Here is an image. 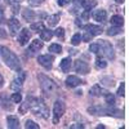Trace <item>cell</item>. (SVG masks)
<instances>
[{
  "label": "cell",
  "instance_id": "cell-6",
  "mask_svg": "<svg viewBox=\"0 0 129 129\" xmlns=\"http://www.w3.org/2000/svg\"><path fill=\"white\" fill-rule=\"evenodd\" d=\"M25 78H26V74L23 71H21L18 76L16 79H13L12 84H10V88H12L13 90H16V92L21 90V88H22V85H23V81H25Z\"/></svg>",
  "mask_w": 129,
  "mask_h": 129
},
{
  "label": "cell",
  "instance_id": "cell-13",
  "mask_svg": "<svg viewBox=\"0 0 129 129\" xmlns=\"http://www.w3.org/2000/svg\"><path fill=\"white\" fill-rule=\"evenodd\" d=\"M107 93L106 89H103L101 85H94V87H92V89L89 90V94L93 95V97H101V95H105Z\"/></svg>",
  "mask_w": 129,
  "mask_h": 129
},
{
  "label": "cell",
  "instance_id": "cell-32",
  "mask_svg": "<svg viewBox=\"0 0 129 129\" xmlns=\"http://www.w3.org/2000/svg\"><path fill=\"white\" fill-rule=\"evenodd\" d=\"M10 100H12L14 103H19L21 101H22V95H21L18 92H17V93H13L12 97H10Z\"/></svg>",
  "mask_w": 129,
  "mask_h": 129
},
{
  "label": "cell",
  "instance_id": "cell-43",
  "mask_svg": "<svg viewBox=\"0 0 129 129\" xmlns=\"http://www.w3.org/2000/svg\"><path fill=\"white\" fill-rule=\"evenodd\" d=\"M97 129H105V125H98V126H97Z\"/></svg>",
  "mask_w": 129,
  "mask_h": 129
},
{
  "label": "cell",
  "instance_id": "cell-26",
  "mask_svg": "<svg viewBox=\"0 0 129 129\" xmlns=\"http://www.w3.org/2000/svg\"><path fill=\"white\" fill-rule=\"evenodd\" d=\"M80 41H81V35L80 34H75L72 36V39H71V44L72 45H79Z\"/></svg>",
  "mask_w": 129,
  "mask_h": 129
},
{
  "label": "cell",
  "instance_id": "cell-17",
  "mask_svg": "<svg viewBox=\"0 0 129 129\" xmlns=\"http://www.w3.org/2000/svg\"><path fill=\"white\" fill-rule=\"evenodd\" d=\"M59 66H61V70H62L63 72H69L70 69H71V58H70V57L63 58V59L61 61Z\"/></svg>",
  "mask_w": 129,
  "mask_h": 129
},
{
  "label": "cell",
  "instance_id": "cell-28",
  "mask_svg": "<svg viewBox=\"0 0 129 129\" xmlns=\"http://www.w3.org/2000/svg\"><path fill=\"white\" fill-rule=\"evenodd\" d=\"M43 28H44V25H43L41 22H36V23H32V25H31V30H32V31L39 32V31H41Z\"/></svg>",
  "mask_w": 129,
  "mask_h": 129
},
{
  "label": "cell",
  "instance_id": "cell-38",
  "mask_svg": "<svg viewBox=\"0 0 129 129\" xmlns=\"http://www.w3.org/2000/svg\"><path fill=\"white\" fill-rule=\"evenodd\" d=\"M67 3H70V0H58V5H61V7L66 5Z\"/></svg>",
  "mask_w": 129,
  "mask_h": 129
},
{
  "label": "cell",
  "instance_id": "cell-25",
  "mask_svg": "<svg viewBox=\"0 0 129 129\" xmlns=\"http://www.w3.org/2000/svg\"><path fill=\"white\" fill-rule=\"evenodd\" d=\"M95 64H97V67H98V69H105V67L107 66V62H106L105 59H102L101 57H97Z\"/></svg>",
  "mask_w": 129,
  "mask_h": 129
},
{
  "label": "cell",
  "instance_id": "cell-3",
  "mask_svg": "<svg viewBox=\"0 0 129 129\" xmlns=\"http://www.w3.org/2000/svg\"><path fill=\"white\" fill-rule=\"evenodd\" d=\"M88 111L93 115H109V116H116V117H123V112L114 107H101V106H94V107H89Z\"/></svg>",
  "mask_w": 129,
  "mask_h": 129
},
{
  "label": "cell",
  "instance_id": "cell-44",
  "mask_svg": "<svg viewBox=\"0 0 129 129\" xmlns=\"http://www.w3.org/2000/svg\"><path fill=\"white\" fill-rule=\"evenodd\" d=\"M116 3H119V4H121V3H124V0H115Z\"/></svg>",
  "mask_w": 129,
  "mask_h": 129
},
{
  "label": "cell",
  "instance_id": "cell-16",
  "mask_svg": "<svg viewBox=\"0 0 129 129\" xmlns=\"http://www.w3.org/2000/svg\"><path fill=\"white\" fill-rule=\"evenodd\" d=\"M41 48H43V41L36 39L34 41H31V44L28 47V50H30V53H35V52H39Z\"/></svg>",
  "mask_w": 129,
  "mask_h": 129
},
{
  "label": "cell",
  "instance_id": "cell-23",
  "mask_svg": "<svg viewBox=\"0 0 129 129\" xmlns=\"http://www.w3.org/2000/svg\"><path fill=\"white\" fill-rule=\"evenodd\" d=\"M123 30L121 27H117V26H114V27H110L107 30V35L109 36H114V35H117V34H121Z\"/></svg>",
  "mask_w": 129,
  "mask_h": 129
},
{
  "label": "cell",
  "instance_id": "cell-19",
  "mask_svg": "<svg viewBox=\"0 0 129 129\" xmlns=\"http://www.w3.org/2000/svg\"><path fill=\"white\" fill-rule=\"evenodd\" d=\"M59 18H61L59 14H52V16H49V17L47 18L48 26H49V27H50V26H56V25L59 22Z\"/></svg>",
  "mask_w": 129,
  "mask_h": 129
},
{
  "label": "cell",
  "instance_id": "cell-14",
  "mask_svg": "<svg viewBox=\"0 0 129 129\" xmlns=\"http://www.w3.org/2000/svg\"><path fill=\"white\" fill-rule=\"evenodd\" d=\"M7 124H8V128L10 129H16L19 126V120H18V117L14 116V115H9L7 117Z\"/></svg>",
  "mask_w": 129,
  "mask_h": 129
},
{
  "label": "cell",
  "instance_id": "cell-42",
  "mask_svg": "<svg viewBox=\"0 0 129 129\" xmlns=\"http://www.w3.org/2000/svg\"><path fill=\"white\" fill-rule=\"evenodd\" d=\"M3 85H4V78L2 76V75H0V88H2Z\"/></svg>",
  "mask_w": 129,
  "mask_h": 129
},
{
  "label": "cell",
  "instance_id": "cell-12",
  "mask_svg": "<svg viewBox=\"0 0 129 129\" xmlns=\"http://www.w3.org/2000/svg\"><path fill=\"white\" fill-rule=\"evenodd\" d=\"M93 18L94 21H97V22H106V18H107V13L105 9H98L95 10V12L93 13Z\"/></svg>",
  "mask_w": 129,
  "mask_h": 129
},
{
  "label": "cell",
  "instance_id": "cell-2",
  "mask_svg": "<svg viewBox=\"0 0 129 129\" xmlns=\"http://www.w3.org/2000/svg\"><path fill=\"white\" fill-rule=\"evenodd\" d=\"M2 57L5 62V64L13 71H17L19 72L21 71V63H19V59L18 57L14 54L12 50H9L8 48H2Z\"/></svg>",
  "mask_w": 129,
  "mask_h": 129
},
{
  "label": "cell",
  "instance_id": "cell-30",
  "mask_svg": "<svg viewBox=\"0 0 129 129\" xmlns=\"http://www.w3.org/2000/svg\"><path fill=\"white\" fill-rule=\"evenodd\" d=\"M53 35H56L58 39H64V30L62 28V27H59V28H57L54 32H53Z\"/></svg>",
  "mask_w": 129,
  "mask_h": 129
},
{
  "label": "cell",
  "instance_id": "cell-4",
  "mask_svg": "<svg viewBox=\"0 0 129 129\" xmlns=\"http://www.w3.org/2000/svg\"><path fill=\"white\" fill-rule=\"evenodd\" d=\"M64 110H66V106H64L63 101H56L54 106H53V123L58 124L59 119L63 116Z\"/></svg>",
  "mask_w": 129,
  "mask_h": 129
},
{
  "label": "cell",
  "instance_id": "cell-37",
  "mask_svg": "<svg viewBox=\"0 0 129 129\" xmlns=\"http://www.w3.org/2000/svg\"><path fill=\"white\" fill-rule=\"evenodd\" d=\"M89 12H90V10H84V13L81 14V18L83 19H88L89 18Z\"/></svg>",
  "mask_w": 129,
  "mask_h": 129
},
{
  "label": "cell",
  "instance_id": "cell-7",
  "mask_svg": "<svg viewBox=\"0 0 129 129\" xmlns=\"http://www.w3.org/2000/svg\"><path fill=\"white\" fill-rule=\"evenodd\" d=\"M53 61H54V57L49 56V54H44V56H39V57H38V62H39L44 69H47V70H50V69H52Z\"/></svg>",
  "mask_w": 129,
  "mask_h": 129
},
{
  "label": "cell",
  "instance_id": "cell-8",
  "mask_svg": "<svg viewBox=\"0 0 129 129\" xmlns=\"http://www.w3.org/2000/svg\"><path fill=\"white\" fill-rule=\"evenodd\" d=\"M19 21L14 17H12L10 19H8V28H9V34L12 35V36H16L17 35V32L19 30Z\"/></svg>",
  "mask_w": 129,
  "mask_h": 129
},
{
  "label": "cell",
  "instance_id": "cell-31",
  "mask_svg": "<svg viewBox=\"0 0 129 129\" xmlns=\"http://www.w3.org/2000/svg\"><path fill=\"white\" fill-rule=\"evenodd\" d=\"M89 50H90L92 53H95V54H100V53H101V48H100V45H98V43H97V44H90Z\"/></svg>",
  "mask_w": 129,
  "mask_h": 129
},
{
  "label": "cell",
  "instance_id": "cell-10",
  "mask_svg": "<svg viewBox=\"0 0 129 129\" xmlns=\"http://www.w3.org/2000/svg\"><path fill=\"white\" fill-rule=\"evenodd\" d=\"M30 36H31V34H30L28 28L21 30L19 34H18V43H19L21 45H26L27 43H28V40H30Z\"/></svg>",
  "mask_w": 129,
  "mask_h": 129
},
{
  "label": "cell",
  "instance_id": "cell-29",
  "mask_svg": "<svg viewBox=\"0 0 129 129\" xmlns=\"http://www.w3.org/2000/svg\"><path fill=\"white\" fill-rule=\"evenodd\" d=\"M49 52H53V53H61L62 52V47L59 44H52L49 47Z\"/></svg>",
  "mask_w": 129,
  "mask_h": 129
},
{
  "label": "cell",
  "instance_id": "cell-20",
  "mask_svg": "<svg viewBox=\"0 0 129 129\" xmlns=\"http://www.w3.org/2000/svg\"><path fill=\"white\" fill-rule=\"evenodd\" d=\"M22 14H23V18L26 19V21H34L35 19V17H36V14L32 12L31 9H23L22 10Z\"/></svg>",
  "mask_w": 129,
  "mask_h": 129
},
{
  "label": "cell",
  "instance_id": "cell-18",
  "mask_svg": "<svg viewBox=\"0 0 129 129\" xmlns=\"http://www.w3.org/2000/svg\"><path fill=\"white\" fill-rule=\"evenodd\" d=\"M40 38H41V40H44V41H49L53 38V31H50L49 28H43L40 31Z\"/></svg>",
  "mask_w": 129,
  "mask_h": 129
},
{
  "label": "cell",
  "instance_id": "cell-9",
  "mask_svg": "<svg viewBox=\"0 0 129 129\" xmlns=\"http://www.w3.org/2000/svg\"><path fill=\"white\" fill-rule=\"evenodd\" d=\"M75 71L76 72H80V74H88L89 72V64L87 62H84L81 59H78L75 62Z\"/></svg>",
  "mask_w": 129,
  "mask_h": 129
},
{
  "label": "cell",
  "instance_id": "cell-41",
  "mask_svg": "<svg viewBox=\"0 0 129 129\" xmlns=\"http://www.w3.org/2000/svg\"><path fill=\"white\" fill-rule=\"evenodd\" d=\"M70 128H84V125H81V124H72V125H70Z\"/></svg>",
  "mask_w": 129,
  "mask_h": 129
},
{
  "label": "cell",
  "instance_id": "cell-15",
  "mask_svg": "<svg viewBox=\"0 0 129 129\" xmlns=\"http://www.w3.org/2000/svg\"><path fill=\"white\" fill-rule=\"evenodd\" d=\"M80 83H81V80L78 76H75V75H70V76L66 79V85H67V87H70V88L78 87Z\"/></svg>",
  "mask_w": 129,
  "mask_h": 129
},
{
  "label": "cell",
  "instance_id": "cell-40",
  "mask_svg": "<svg viewBox=\"0 0 129 129\" xmlns=\"http://www.w3.org/2000/svg\"><path fill=\"white\" fill-rule=\"evenodd\" d=\"M74 4L76 5V7H81V4H83V0H74Z\"/></svg>",
  "mask_w": 129,
  "mask_h": 129
},
{
  "label": "cell",
  "instance_id": "cell-24",
  "mask_svg": "<svg viewBox=\"0 0 129 129\" xmlns=\"http://www.w3.org/2000/svg\"><path fill=\"white\" fill-rule=\"evenodd\" d=\"M103 97H105V100H106V103L109 105V106H114V105H115V97H114L111 93L107 92Z\"/></svg>",
  "mask_w": 129,
  "mask_h": 129
},
{
  "label": "cell",
  "instance_id": "cell-1",
  "mask_svg": "<svg viewBox=\"0 0 129 129\" xmlns=\"http://www.w3.org/2000/svg\"><path fill=\"white\" fill-rule=\"evenodd\" d=\"M38 79H39V83H40L41 90L44 92V93H47L49 95H53V94L58 93L59 88H58L57 83L53 80V79L48 78L47 75H43V74H39L38 75Z\"/></svg>",
  "mask_w": 129,
  "mask_h": 129
},
{
  "label": "cell",
  "instance_id": "cell-36",
  "mask_svg": "<svg viewBox=\"0 0 129 129\" xmlns=\"http://www.w3.org/2000/svg\"><path fill=\"white\" fill-rule=\"evenodd\" d=\"M28 3H30V5H32V7H36V5H39V4L41 3V0H28Z\"/></svg>",
  "mask_w": 129,
  "mask_h": 129
},
{
  "label": "cell",
  "instance_id": "cell-34",
  "mask_svg": "<svg viewBox=\"0 0 129 129\" xmlns=\"http://www.w3.org/2000/svg\"><path fill=\"white\" fill-rule=\"evenodd\" d=\"M92 38H93L92 34H89V32H85V35L81 36V40H84V41H89V40H92Z\"/></svg>",
  "mask_w": 129,
  "mask_h": 129
},
{
  "label": "cell",
  "instance_id": "cell-27",
  "mask_svg": "<svg viewBox=\"0 0 129 129\" xmlns=\"http://www.w3.org/2000/svg\"><path fill=\"white\" fill-rule=\"evenodd\" d=\"M25 128L26 129H39V125L32 120H27L26 124H25Z\"/></svg>",
  "mask_w": 129,
  "mask_h": 129
},
{
  "label": "cell",
  "instance_id": "cell-35",
  "mask_svg": "<svg viewBox=\"0 0 129 129\" xmlns=\"http://www.w3.org/2000/svg\"><path fill=\"white\" fill-rule=\"evenodd\" d=\"M4 22H5V14L3 8H0V23H4Z\"/></svg>",
  "mask_w": 129,
  "mask_h": 129
},
{
  "label": "cell",
  "instance_id": "cell-33",
  "mask_svg": "<svg viewBox=\"0 0 129 129\" xmlns=\"http://www.w3.org/2000/svg\"><path fill=\"white\" fill-rule=\"evenodd\" d=\"M124 89H125V84H124V83H121V85L119 87V89H117V95L124 97Z\"/></svg>",
  "mask_w": 129,
  "mask_h": 129
},
{
  "label": "cell",
  "instance_id": "cell-11",
  "mask_svg": "<svg viewBox=\"0 0 129 129\" xmlns=\"http://www.w3.org/2000/svg\"><path fill=\"white\" fill-rule=\"evenodd\" d=\"M84 30L87 31V32H89V34H92L93 36H94V35H100L101 32H102V27H101V26L92 25V23L85 25V26H84Z\"/></svg>",
  "mask_w": 129,
  "mask_h": 129
},
{
  "label": "cell",
  "instance_id": "cell-45",
  "mask_svg": "<svg viewBox=\"0 0 129 129\" xmlns=\"http://www.w3.org/2000/svg\"><path fill=\"white\" fill-rule=\"evenodd\" d=\"M0 52H2V48H0Z\"/></svg>",
  "mask_w": 129,
  "mask_h": 129
},
{
  "label": "cell",
  "instance_id": "cell-22",
  "mask_svg": "<svg viewBox=\"0 0 129 129\" xmlns=\"http://www.w3.org/2000/svg\"><path fill=\"white\" fill-rule=\"evenodd\" d=\"M111 23L114 26H117V27H121L123 23H124V19L121 16H112L111 17Z\"/></svg>",
  "mask_w": 129,
  "mask_h": 129
},
{
  "label": "cell",
  "instance_id": "cell-21",
  "mask_svg": "<svg viewBox=\"0 0 129 129\" xmlns=\"http://www.w3.org/2000/svg\"><path fill=\"white\" fill-rule=\"evenodd\" d=\"M95 5H97V0H83V4H81V7L85 10H90Z\"/></svg>",
  "mask_w": 129,
  "mask_h": 129
},
{
  "label": "cell",
  "instance_id": "cell-5",
  "mask_svg": "<svg viewBox=\"0 0 129 129\" xmlns=\"http://www.w3.org/2000/svg\"><path fill=\"white\" fill-rule=\"evenodd\" d=\"M98 45H100L101 50L105 53V56H106L107 58H109V59H114V58H115V52H114V48H112V45L110 44L109 41H106V40H100Z\"/></svg>",
  "mask_w": 129,
  "mask_h": 129
},
{
  "label": "cell",
  "instance_id": "cell-39",
  "mask_svg": "<svg viewBox=\"0 0 129 129\" xmlns=\"http://www.w3.org/2000/svg\"><path fill=\"white\" fill-rule=\"evenodd\" d=\"M21 2H22V0H8V3L12 4V5H13V4H19Z\"/></svg>",
  "mask_w": 129,
  "mask_h": 129
}]
</instances>
